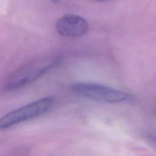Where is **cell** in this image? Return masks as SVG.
<instances>
[{"instance_id": "6da1fadb", "label": "cell", "mask_w": 156, "mask_h": 156, "mask_svg": "<svg viewBox=\"0 0 156 156\" xmlns=\"http://www.w3.org/2000/svg\"><path fill=\"white\" fill-rule=\"evenodd\" d=\"M53 102V98L48 96L7 113L0 118V129L9 128L46 113L51 108Z\"/></svg>"}, {"instance_id": "3957f363", "label": "cell", "mask_w": 156, "mask_h": 156, "mask_svg": "<svg viewBox=\"0 0 156 156\" xmlns=\"http://www.w3.org/2000/svg\"><path fill=\"white\" fill-rule=\"evenodd\" d=\"M75 93L90 99L109 103H119L129 98L127 93L97 83L78 82L71 85Z\"/></svg>"}, {"instance_id": "7a4b0ae2", "label": "cell", "mask_w": 156, "mask_h": 156, "mask_svg": "<svg viewBox=\"0 0 156 156\" xmlns=\"http://www.w3.org/2000/svg\"><path fill=\"white\" fill-rule=\"evenodd\" d=\"M55 64V61L46 60L32 62L13 73L8 79L5 89L13 90L30 83L54 67Z\"/></svg>"}, {"instance_id": "8992f818", "label": "cell", "mask_w": 156, "mask_h": 156, "mask_svg": "<svg viewBox=\"0 0 156 156\" xmlns=\"http://www.w3.org/2000/svg\"><path fill=\"white\" fill-rule=\"evenodd\" d=\"M52 2H58L59 1H60V0H51Z\"/></svg>"}, {"instance_id": "277c9868", "label": "cell", "mask_w": 156, "mask_h": 156, "mask_svg": "<svg viewBox=\"0 0 156 156\" xmlns=\"http://www.w3.org/2000/svg\"><path fill=\"white\" fill-rule=\"evenodd\" d=\"M57 32L62 36L76 38L85 35L89 24L86 20L77 15H66L60 17L55 23Z\"/></svg>"}, {"instance_id": "5b68a950", "label": "cell", "mask_w": 156, "mask_h": 156, "mask_svg": "<svg viewBox=\"0 0 156 156\" xmlns=\"http://www.w3.org/2000/svg\"><path fill=\"white\" fill-rule=\"evenodd\" d=\"M92 1H96V2H102V1H106V0H92Z\"/></svg>"}]
</instances>
